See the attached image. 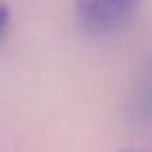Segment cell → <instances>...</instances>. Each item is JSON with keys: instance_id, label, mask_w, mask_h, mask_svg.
Returning <instances> with one entry per match:
<instances>
[{"instance_id": "obj_1", "label": "cell", "mask_w": 152, "mask_h": 152, "mask_svg": "<svg viewBox=\"0 0 152 152\" xmlns=\"http://www.w3.org/2000/svg\"><path fill=\"white\" fill-rule=\"evenodd\" d=\"M80 23L87 31L105 34L131 18L139 0H74Z\"/></svg>"}, {"instance_id": "obj_2", "label": "cell", "mask_w": 152, "mask_h": 152, "mask_svg": "<svg viewBox=\"0 0 152 152\" xmlns=\"http://www.w3.org/2000/svg\"><path fill=\"white\" fill-rule=\"evenodd\" d=\"M8 18H10V10H8V7L4 4H0V34H2V31L7 26Z\"/></svg>"}, {"instance_id": "obj_3", "label": "cell", "mask_w": 152, "mask_h": 152, "mask_svg": "<svg viewBox=\"0 0 152 152\" xmlns=\"http://www.w3.org/2000/svg\"><path fill=\"white\" fill-rule=\"evenodd\" d=\"M119 152H134V151H119Z\"/></svg>"}]
</instances>
